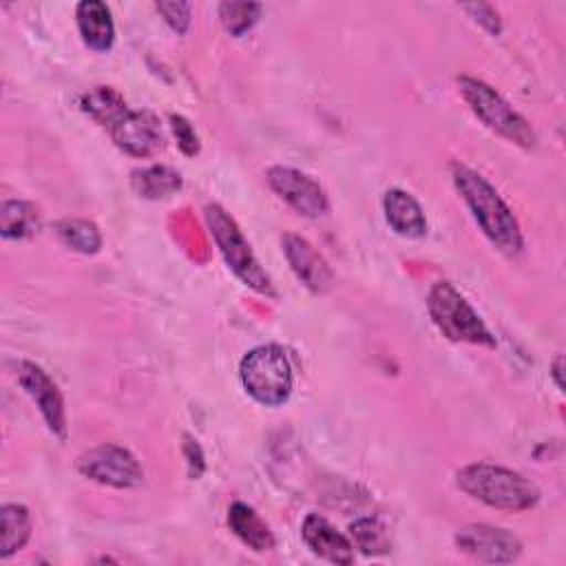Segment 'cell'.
<instances>
[{
    "instance_id": "14",
    "label": "cell",
    "mask_w": 566,
    "mask_h": 566,
    "mask_svg": "<svg viewBox=\"0 0 566 566\" xmlns=\"http://www.w3.org/2000/svg\"><path fill=\"white\" fill-rule=\"evenodd\" d=\"M385 219L391 230L405 239H422L427 234V219L420 203L400 188H391L382 197Z\"/></svg>"
},
{
    "instance_id": "23",
    "label": "cell",
    "mask_w": 566,
    "mask_h": 566,
    "mask_svg": "<svg viewBox=\"0 0 566 566\" xmlns=\"http://www.w3.org/2000/svg\"><path fill=\"white\" fill-rule=\"evenodd\" d=\"M261 11L263 7L259 2H221L219 4L221 24L234 38L250 31L259 22Z\"/></svg>"
},
{
    "instance_id": "7",
    "label": "cell",
    "mask_w": 566,
    "mask_h": 566,
    "mask_svg": "<svg viewBox=\"0 0 566 566\" xmlns=\"http://www.w3.org/2000/svg\"><path fill=\"white\" fill-rule=\"evenodd\" d=\"M77 471L97 484L113 489H135L144 482L139 460L124 447L99 444L77 458Z\"/></svg>"
},
{
    "instance_id": "6",
    "label": "cell",
    "mask_w": 566,
    "mask_h": 566,
    "mask_svg": "<svg viewBox=\"0 0 566 566\" xmlns=\"http://www.w3.org/2000/svg\"><path fill=\"white\" fill-rule=\"evenodd\" d=\"M458 86L469 108L484 126L522 148H535V130L495 88L471 75H458Z\"/></svg>"
},
{
    "instance_id": "16",
    "label": "cell",
    "mask_w": 566,
    "mask_h": 566,
    "mask_svg": "<svg viewBox=\"0 0 566 566\" xmlns=\"http://www.w3.org/2000/svg\"><path fill=\"white\" fill-rule=\"evenodd\" d=\"M228 526L248 548L256 553L274 548V535L270 526L259 517V513L252 506L243 502H234L228 509Z\"/></svg>"
},
{
    "instance_id": "28",
    "label": "cell",
    "mask_w": 566,
    "mask_h": 566,
    "mask_svg": "<svg viewBox=\"0 0 566 566\" xmlns=\"http://www.w3.org/2000/svg\"><path fill=\"white\" fill-rule=\"evenodd\" d=\"M553 378H555L557 387L562 389L564 387V382H562V356H557L555 363H553Z\"/></svg>"
},
{
    "instance_id": "26",
    "label": "cell",
    "mask_w": 566,
    "mask_h": 566,
    "mask_svg": "<svg viewBox=\"0 0 566 566\" xmlns=\"http://www.w3.org/2000/svg\"><path fill=\"white\" fill-rule=\"evenodd\" d=\"M464 11L471 13V18L484 27L491 35H500L502 31V20L497 15V11L491 7V4H484V2H475V4H464Z\"/></svg>"
},
{
    "instance_id": "21",
    "label": "cell",
    "mask_w": 566,
    "mask_h": 566,
    "mask_svg": "<svg viewBox=\"0 0 566 566\" xmlns=\"http://www.w3.org/2000/svg\"><path fill=\"white\" fill-rule=\"evenodd\" d=\"M57 239L80 254H95L102 248L99 228L88 219H62L55 223Z\"/></svg>"
},
{
    "instance_id": "4",
    "label": "cell",
    "mask_w": 566,
    "mask_h": 566,
    "mask_svg": "<svg viewBox=\"0 0 566 566\" xmlns=\"http://www.w3.org/2000/svg\"><path fill=\"white\" fill-rule=\"evenodd\" d=\"M427 312L444 338L453 343L495 347V336L449 281H436L431 285L427 294Z\"/></svg>"
},
{
    "instance_id": "22",
    "label": "cell",
    "mask_w": 566,
    "mask_h": 566,
    "mask_svg": "<svg viewBox=\"0 0 566 566\" xmlns=\"http://www.w3.org/2000/svg\"><path fill=\"white\" fill-rule=\"evenodd\" d=\"M352 544L365 555H385L391 548L385 524L376 517H360L349 524Z\"/></svg>"
},
{
    "instance_id": "25",
    "label": "cell",
    "mask_w": 566,
    "mask_h": 566,
    "mask_svg": "<svg viewBox=\"0 0 566 566\" xmlns=\"http://www.w3.org/2000/svg\"><path fill=\"white\" fill-rule=\"evenodd\" d=\"M155 9L164 15L168 27L177 33H186L190 27V4L188 2H157Z\"/></svg>"
},
{
    "instance_id": "20",
    "label": "cell",
    "mask_w": 566,
    "mask_h": 566,
    "mask_svg": "<svg viewBox=\"0 0 566 566\" xmlns=\"http://www.w3.org/2000/svg\"><path fill=\"white\" fill-rule=\"evenodd\" d=\"M40 228L38 208L22 199H9L0 206V234L4 239H27Z\"/></svg>"
},
{
    "instance_id": "18",
    "label": "cell",
    "mask_w": 566,
    "mask_h": 566,
    "mask_svg": "<svg viewBox=\"0 0 566 566\" xmlns=\"http://www.w3.org/2000/svg\"><path fill=\"white\" fill-rule=\"evenodd\" d=\"M80 108L97 124L111 128L128 111L126 99L113 86H93L80 97Z\"/></svg>"
},
{
    "instance_id": "10",
    "label": "cell",
    "mask_w": 566,
    "mask_h": 566,
    "mask_svg": "<svg viewBox=\"0 0 566 566\" xmlns=\"http://www.w3.org/2000/svg\"><path fill=\"white\" fill-rule=\"evenodd\" d=\"M18 382L27 391V396L38 405L49 431L60 440L66 438V411L64 398L51 376L31 360L18 363Z\"/></svg>"
},
{
    "instance_id": "24",
    "label": "cell",
    "mask_w": 566,
    "mask_h": 566,
    "mask_svg": "<svg viewBox=\"0 0 566 566\" xmlns=\"http://www.w3.org/2000/svg\"><path fill=\"white\" fill-rule=\"evenodd\" d=\"M170 128L175 133V139H177V146L184 155L188 157H195L199 150H201V144H199V135L195 133L192 124L184 117V115H177L172 113L170 115Z\"/></svg>"
},
{
    "instance_id": "9",
    "label": "cell",
    "mask_w": 566,
    "mask_h": 566,
    "mask_svg": "<svg viewBox=\"0 0 566 566\" xmlns=\"http://www.w3.org/2000/svg\"><path fill=\"white\" fill-rule=\"evenodd\" d=\"M453 539L458 551L486 564H509L522 553V542L517 535L489 524H464L455 531Z\"/></svg>"
},
{
    "instance_id": "11",
    "label": "cell",
    "mask_w": 566,
    "mask_h": 566,
    "mask_svg": "<svg viewBox=\"0 0 566 566\" xmlns=\"http://www.w3.org/2000/svg\"><path fill=\"white\" fill-rule=\"evenodd\" d=\"M117 148L133 157H153L164 148V133L155 113L142 111H126L117 124L108 128Z\"/></svg>"
},
{
    "instance_id": "8",
    "label": "cell",
    "mask_w": 566,
    "mask_h": 566,
    "mask_svg": "<svg viewBox=\"0 0 566 566\" xmlns=\"http://www.w3.org/2000/svg\"><path fill=\"white\" fill-rule=\"evenodd\" d=\"M265 179L270 188L303 217L316 219L323 217L329 208L327 192L323 190V186L303 170L290 166H272L268 168Z\"/></svg>"
},
{
    "instance_id": "3",
    "label": "cell",
    "mask_w": 566,
    "mask_h": 566,
    "mask_svg": "<svg viewBox=\"0 0 566 566\" xmlns=\"http://www.w3.org/2000/svg\"><path fill=\"white\" fill-rule=\"evenodd\" d=\"M243 389L265 407L283 405L292 394V365L281 345L268 343L250 349L239 365Z\"/></svg>"
},
{
    "instance_id": "13",
    "label": "cell",
    "mask_w": 566,
    "mask_h": 566,
    "mask_svg": "<svg viewBox=\"0 0 566 566\" xmlns=\"http://www.w3.org/2000/svg\"><path fill=\"white\" fill-rule=\"evenodd\" d=\"M301 535L314 555H318L332 564H352L354 562L352 539L345 537L343 533H338L323 515L310 513L303 520Z\"/></svg>"
},
{
    "instance_id": "15",
    "label": "cell",
    "mask_w": 566,
    "mask_h": 566,
    "mask_svg": "<svg viewBox=\"0 0 566 566\" xmlns=\"http://www.w3.org/2000/svg\"><path fill=\"white\" fill-rule=\"evenodd\" d=\"M75 20L84 44L93 51H108L115 42L111 9L99 0H84L75 7Z\"/></svg>"
},
{
    "instance_id": "2",
    "label": "cell",
    "mask_w": 566,
    "mask_h": 566,
    "mask_svg": "<svg viewBox=\"0 0 566 566\" xmlns=\"http://www.w3.org/2000/svg\"><path fill=\"white\" fill-rule=\"evenodd\" d=\"M455 484L469 497L502 511H526L539 500V489L522 473L489 462L462 467L455 473Z\"/></svg>"
},
{
    "instance_id": "17",
    "label": "cell",
    "mask_w": 566,
    "mask_h": 566,
    "mask_svg": "<svg viewBox=\"0 0 566 566\" xmlns=\"http://www.w3.org/2000/svg\"><path fill=\"white\" fill-rule=\"evenodd\" d=\"M130 186L133 190L144 199H166L172 197L177 190H181L184 179L181 175L170 166H146L130 172Z\"/></svg>"
},
{
    "instance_id": "19",
    "label": "cell",
    "mask_w": 566,
    "mask_h": 566,
    "mask_svg": "<svg viewBox=\"0 0 566 566\" xmlns=\"http://www.w3.org/2000/svg\"><path fill=\"white\" fill-rule=\"evenodd\" d=\"M31 537V515L22 504H4L0 509V557L7 559L20 551Z\"/></svg>"
},
{
    "instance_id": "5",
    "label": "cell",
    "mask_w": 566,
    "mask_h": 566,
    "mask_svg": "<svg viewBox=\"0 0 566 566\" xmlns=\"http://www.w3.org/2000/svg\"><path fill=\"white\" fill-rule=\"evenodd\" d=\"M206 214V223L208 230L223 256V261L228 263V268L232 270V274L248 287H252L259 294H274L272 281L268 276V272L261 268V263L256 261L254 252L250 250L248 239L243 237L241 228L237 226V221L217 203H208L203 208Z\"/></svg>"
},
{
    "instance_id": "12",
    "label": "cell",
    "mask_w": 566,
    "mask_h": 566,
    "mask_svg": "<svg viewBox=\"0 0 566 566\" xmlns=\"http://www.w3.org/2000/svg\"><path fill=\"white\" fill-rule=\"evenodd\" d=\"M281 250L296 274V279L314 294H325L334 285V272L327 261L318 254V250L303 237L294 232H285L281 237Z\"/></svg>"
},
{
    "instance_id": "27",
    "label": "cell",
    "mask_w": 566,
    "mask_h": 566,
    "mask_svg": "<svg viewBox=\"0 0 566 566\" xmlns=\"http://www.w3.org/2000/svg\"><path fill=\"white\" fill-rule=\"evenodd\" d=\"M184 455L188 458V471L192 478H199L206 469V460H203V451L199 447V442L190 436H184Z\"/></svg>"
},
{
    "instance_id": "1",
    "label": "cell",
    "mask_w": 566,
    "mask_h": 566,
    "mask_svg": "<svg viewBox=\"0 0 566 566\" xmlns=\"http://www.w3.org/2000/svg\"><path fill=\"white\" fill-rule=\"evenodd\" d=\"M451 179L484 237L506 256H517L524 250V237L513 210L497 190L473 168L453 161Z\"/></svg>"
}]
</instances>
